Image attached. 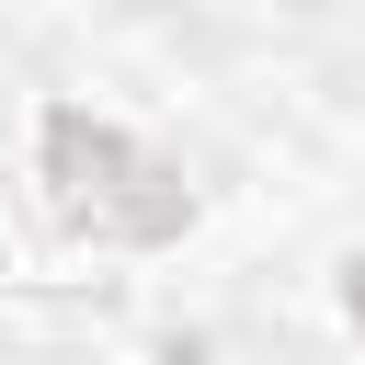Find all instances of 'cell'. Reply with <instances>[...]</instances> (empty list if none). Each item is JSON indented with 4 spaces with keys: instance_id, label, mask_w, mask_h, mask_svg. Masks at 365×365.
I'll return each mask as SVG.
<instances>
[{
    "instance_id": "cell-1",
    "label": "cell",
    "mask_w": 365,
    "mask_h": 365,
    "mask_svg": "<svg viewBox=\"0 0 365 365\" xmlns=\"http://www.w3.org/2000/svg\"><path fill=\"white\" fill-rule=\"evenodd\" d=\"M354 331H365V262H354Z\"/></svg>"
}]
</instances>
